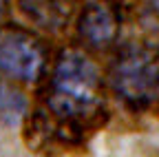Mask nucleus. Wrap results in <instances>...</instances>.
<instances>
[{"mask_svg": "<svg viewBox=\"0 0 159 157\" xmlns=\"http://www.w3.org/2000/svg\"><path fill=\"white\" fill-rule=\"evenodd\" d=\"M47 106L62 128L75 131H84L104 111L102 77L82 51L69 49L60 53L47 89Z\"/></svg>", "mask_w": 159, "mask_h": 157, "instance_id": "1", "label": "nucleus"}, {"mask_svg": "<svg viewBox=\"0 0 159 157\" xmlns=\"http://www.w3.org/2000/svg\"><path fill=\"white\" fill-rule=\"evenodd\" d=\"M115 95L130 109H148L159 100V47L128 42L117 51L108 71Z\"/></svg>", "mask_w": 159, "mask_h": 157, "instance_id": "2", "label": "nucleus"}, {"mask_svg": "<svg viewBox=\"0 0 159 157\" xmlns=\"http://www.w3.org/2000/svg\"><path fill=\"white\" fill-rule=\"evenodd\" d=\"M47 69V49L25 29H0V73L22 82H33Z\"/></svg>", "mask_w": 159, "mask_h": 157, "instance_id": "3", "label": "nucleus"}, {"mask_svg": "<svg viewBox=\"0 0 159 157\" xmlns=\"http://www.w3.org/2000/svg\"><path fill=\"white\" fill-rule=\"evenodd\" d=\"M77 33L91 49L104 51L113 47L119 38V16L108 2L95 0V2L86 5L80 16Z\"/></svg>", "mask_w": 159, "mask_h": 157, "instance_id": "4", "label": "nucleus"}, {"mask_svg": "<svg viewBox=\"0 0 159 157\" xmlns=\"http://www.w3.org/2000/svg\"><path fill=\"white\" fill-rule=\"evenodd\" d=\"M25 109H27V100L22 97V93L0 80V115L16 120L25 113Z\"/></svg>", "mask_w": 159, "mask_h": 157, "instance_id": "5", "label": "nucleus"}, {"mask_svg": "<svg viewBox=\"0 0 159 157\" xmlns=\"http://www.w3.org/2000/svg\"><path fill=\"white\" fill-rule=\"evenodd\" d=\"M7 11H9V0H0V20L7 16Z\"/></svg>", "mask_w": 159, "mask_h": 157, "instance_id": "6", "label": "nucleus"}, {"mask_svg": "<svg viewBox=\"0 0 159 157\" xmlns=\"http://www.w3.org/2000/svg\"><path fill=\"white\" fill-rule=\"evenodd\" d=\"M150 13L155 16V18H159V0H150Z\"/></svg>", "mask_w": 159, "mask_h": 157, "instance_id": "7", "label": "nucleus"}]
</instances>
